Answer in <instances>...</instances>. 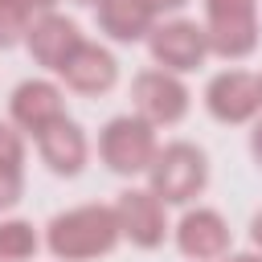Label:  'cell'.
Masks as SVG:
<instances>
[{
    "instance_id": "obj_19",
    "label": "cell",
    "mask_w": 262,
    "mask_h": 262,
    "mask_svg": "<svg viewBox=\"0 0 262 262\" xmlns=\"http://www.w3.org/2000/svg\"><path fill=\"white\" fill-rule=\"evenodd\" d=\"M250 156H254V164L262 168V115L250 123Z\"/></svg>"
},
{
    "instance_id": "obj_20",
    "label": "cell",
    "mask_w": 262,
    "mask_h": 262,
    "mask_svg": "<svg viewBox=\"0 0 262 262\" xmlns=\"http://www.w3.org/2000/svg\"><path fill=\"white\" fill-rule=\"evenodd\" d=\"M151 8H156V16L164 20V16H180V8L188 4V0H147Z\"/></svg>"
},
{
    "instance_id": "obj_1",
    "label": "cell",
    "mask_w": 262,
    "mask_h": 262,
    "mask_svg": "<svg viewBox=\"0 0 262 262\" xmlns=\"http://www.w3.org/2000/svg\"><path fill=\"white\" fill-rule=\"evenodd\" d=\"M41 233H45V250L57 262H98V258L115 254L123 242L115 205H98V201L53 213Z\"/></svg>"
},
{
    "instance_id": "obj_4",
    "label": "cell",
    "mask_w": 262,
    "mask_h": 262,
    "mask_svg": "<svg viewBox=\"0 0 262 262\" xmlns=\"http://www.w3.org/2000/svg\"><path fill=\"white\" fill-rule=\"evenodd\" d=\"M205 8V37L213 57L237 66L246 57H254L258 41H262V0H201Z\"/></svg>"
},
{
    "instance_id": "obj_15",
    "label": "cell",
    "mask_w": 262,
    "mask_h": 262,
    "mask_svg": "<svg viewBox=\"0 0 262 262\" xmlns=\"http://www.w3.org/2000/svg\"><path fill=\"white\" fill-rule=\"evenodd\" d=\"M45 233L25 217H0V262H33Z\"/></svg>"
},
{
    "instance_id": "obj_13",
    "label": "cell",
    "mask_w": 262,
    "mask_h": 262,
    "mask_svg": "<svg viewBox=\"0 0 262 262\" xmlns=\"http://www.w3.org/2000/svg\"><path fill=\"white\" fill-rule=\"evenodd\" d=\"M33 143H37L41 164H45L53 176H61V180L82 176L86 164H90V135H86V127H82L78 119H70V115H66L61 123H53L49 131H41Z\"/></svg>"
},
{
    "instance_id": "obj_6",
    "label": "cell",
    "mask_w": 262,
    "mask_h": 262,
    "mask_svg": "<svg viewBox=\"0 0 262 262\" xmlns=\"http://www.w3.org/2000/svg\"><path fill=\"white\" fill-rule=\"evenodd\" d=\"M147 53H151V66H160L168 74H180V78L192 74V70H201L213 57L205 25L188 20V16H164V20H156V29L147 37Z\"/></svg>"
},
{
    "instance_id": "obj_25",
    "label": "cell",
    "mask_w": 262,
    "mask_h": 262,
    "mask_svg": "<svg viewBox=\"0 0 262 262\" xmlns=\"http://www.w3.org/2000/svg\"><path fill=\"white\" fill-rule=\"evenodd\" d=\"M258 82H262V74H258Z\"/></svg>"
},
{
    "instance_id": "obj_11",
    "label": "cell",
    "mask_w": 262,
    "mask_h": 262,
    "mask_svg": "<svg viewBox=\"0 0 262 262\" xmlns=\"http://www.w3.org/2000/svg\"><path fill=\"white\" fill-rule=\"evenodd\" d=\"M82 41H86V37H82V29H78L74 16H66V12H41V16H33V25H29L25 49H29L33 66H41L45 74L57 78L61 66L74 57V49H78Z\"/></svg>"
},
{
    "instance_id": "obj_16",
    "label": "cell",
    "mask_w": 262,
    "mask_h": 262,
    "mask_svg": "<svg viewBox=\"0 0 262 262\" xmlns=\"http://www.w3.org/2000/svg\"><path fill=\"white\" fill-rule=\"evenodd\" d=\"M29 25H33V12H29L20 0H0V49L25 45Z\"/></svg>"
},
{
    "instance_id": "obj_18",
    "label": "cell",
    "mask_w": 262,
    "mask_h": 262,
    "mask_svg": "<svg viewBox=\"0 0 262 262\" xmlns=\"http://www.w3.org/2000/svg\"><path fill=\"white\" fill-rule=\"evenodd\" d=\"M25 196V168H0V213L16 209Z\"/></svg>"
},
{
    "instance_id": "obj_2",
    "label": "cell",
    "mask_w": 262,
    "mask_h": 262,
    "mask_svg": "<svg viewBox=\"0 0 262 262\" xmlns=\"http://www.w3.org/2000/svg\"><path fill=\"white\" fill-rule=\"evenodd\" d=\"M98 164L123 180H135V176H147V168L156 164L160 156V135L147 119H139L135 111L127 115H111L102 127H98Z\"/></svg>"
},
{
    "instance_id": "obj_23",
    "label": "cell",
    "mask_w": 262,
    "mask_h": 262,
    "mask_svg": "<svg viewBox=\"0 0 262 262\" xmlns=\"http://www.w3.org/2000/svg\"><path fill=\"white\" fill-rule=\"evenodd\" d=\"M221 262H262V250H229Z\"/></svg>"
},
{
    "instance_id": "obj_21",
    "label": "cell",
    "mask_w": 262,
    "mask_h": 262,
    "mask_svg": "<svg viewBox=\"0 0 262 262\" xmlns=\"http://www.w3.org/2000/svg\"><path fill=\"white\" fill-rule=\"evenodd\" d=\"M20 4H25L33 16H41V12H57V4H61V0H20Z\"/></svg>"
},
{
    "instance_id": "obj_17",
    "label": "cell",
    "mask_w": 262,
    "mask_h": 262,
    "mask_svg": "<svg viewBox=\"0 0 262 262\" xmlns=\"http://www.w3.org/2000/svg\"><path fill=\"white\" fill-rule=\"evenodd\" d=\"M25 131L8 119H0V168H25Z\"/></svg>"
},
{
    "instance_id": "obj_10",
    "label": "cell",
    "mask_w": 262,
    "mask_h": 262,
    "mask_svg": "<svg viewBox=\"0 0 262 262\" xmlns=\"http://www.w3.org/2000/svg\"><path fill=\"white\" fill-rule=\"evenodd\" d=\"M66 119V86L57 78H25L8 94V123H16L29 139Z\"/></svg>"
},
{
    "instance_id": "obj_12",
    "label": "cell",
    "mask_w": 262,
    "mask_h": 262,
    "mask_svg": "<svg viewBox=\"0 0 262 262\" xmlns=\"http://www.w3.org/2000/svg\"><path fill=\"white\" fill-rule=\"evenodd\" d=\"M57 82H61L70 94H82V98L111 94L115 82H119V57H115L102 41H82V45L74 49V57L61 66Z\"/></svg>"
},
{
    "instance_id": "obj_3",
    "label": "cell",
    "mask_w": 262,
    "mask_h": 262,
    "mask_svg": "<svg viewBox=\"0 0 262 262\" xmlns=\"http://www.w3.org/2000/svg\"><path fill=\"white\" fill-rule=\"evenodd\" d=\"M147 188L164 205L188 209L209 188V156H205V147L192 143V139H168V143H160V156L147 168Z\"/></svg>"
},
{
    "instance_id": "obj_14",
    "label": "cell",
    "mask_w": 262,
    "mask_h": 262,
    "mask_svg": "<svg viewBox=\"0 0 262 262\" xmlns=\"http://www.w3.org/2000/svg\"><path fill=\"white\" fill-rule=\"evenodd\" d=\"M94 16H98V33L106 41H115V45H139V41H147L151 29H156V20H160L147 0H102L94 8Z\"/></svg>"
},
{
    "instance_id": "obj_7",
    "label": "cell",
    "mask_w": 262,
    "mask_h": 262,
    "mask_svg": "<svg viewBox=\"0 0 262 262\" xmlns=\"http://www.w3.org/2000/svg\"><path fill=\"white\" fill-rule=\"evenodd\" d=\"M201 102H205L209 119H217L225 127H246V123H254L262 115V82H258L254 70L225 66L205 82Z\"/></svg>"
},
{
    "instance_id": "obj_5",
    "label": "cell",
    "mask_w": 262,
    "mask_h": 262,
    "mask_svg": "<svg viewBox=\"0 0 262 262\" xmlns=\"http://www.w3.org/2000/svg\"><path fill=\"white\" fill-rule=\"evenodd\" d=\"M131 111L139 119H147L156 131L176 127L192 111V90L180 74H168V70L151 66V70H139L131 78Z\"/></svg>"
},
{
    "instance_id": "obj_9",
    "label": "cell",
    "mask_w": 262,
    "mask_h": 262,
    "mask_svg": "<svg viewBox=\"0 0 262 262\" xmlns=\"http://www.w3.org/2000/svg\"><path fill=\"white\" fill-rule=\"evenodd\" d=\"M172 246L188 258V262H221L233 250V229L229 221L209 209V205H188L180 213V221L172 225Z\"/></svg>"
},
{
    "instance_id": "obj_8",
    "label": "cell",
    "mask_w": 262,
    "mask_h": 262,
    "mask_svg": "<svg viewBox=\"0 0 262 262\" xmlns=\"http://www.w3.org/2000/svg\"><path fill=\"white\" fill-rule=\"evenodd\" d=\"M115 213H119V229L123 242H131L135 250H160L172 237V221H168V205L143 184V188H123L115 196Z\"/></svg>"
},
{
    "instance_id": "obj_24",
    "label": "cell",
    "mask_w": 262,
    "mask_h": 262,
    "mask_svg": "<svg viewBox=\"0 0 262 262\" xmlns=\"http://www.w3.org/2000/svg\"><path fill=\"white\" fill-rule=\"evenodd\" d=\"M74 4H82V8H98L102 0H74Z\"/></svg>"
},
{
    "instance_id": "obj_22",
    "label": "cell",
    "mask_w": 262,
    "mask_h": 262,
    "mask_svg": "<svg viewBox=\"0 0 262 262\" xmlns=\"http://www.w3.org/2000/svg\"><path fill=\"white\" fill-rule=\"evenodd\" d=\"M246 233H250V246H254V250H262V209L250 217V229H246Z\"/></svg>"
}]
</instances>
